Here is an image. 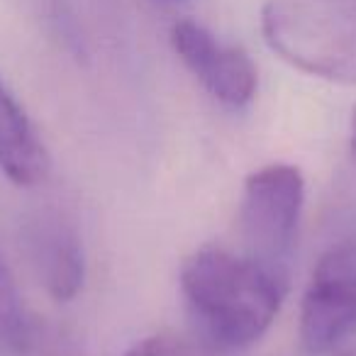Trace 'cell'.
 Instances as JSON below:
<instances>
[{
    "instance_id": "cell-1",
    "label": "cell",
    "mask_w": 356,
    "mask_h": 356,
    "mask_svg": "<svg viewBox=\"0 0 356 356\" xmlns=\"http://www.w3.org/2000/svg\"><path fill=\"white\" fill-rule=\"evenodd\" d=\"M181 291L198 334L218 351H239L268 332L288 293L281 266L200 247L184 261Z\"/></svg>"
},
{
    "instance_id": "cell-2",
    "label": "cell",
    "mask_w": 356,
    "mask_h": 356,
    "mask_svg": "<svg viewBox=\"0 0 356 356\" xmlns=\"http://www.w3.org/2000/svg\"><path fill=\"white\" fill-rule=\"evenodd\" d=\"M261 35L298 71L356 86V8L346 0H268Z\"/></svg>"
},
{
    "instance_id": "cell-3",
    "label": "cell",
    "mask_w": 356,
    "mask_h": 356,
    "mask_svg": "<svg viewBox=\"0 0 356 356\" xmlns=\"http://www.w3.org/2000/svg\"><path fill=\"white\" fill-rule=\"evenodd\" d=\"M305 203V178L291 163H268L249 173L239 203V234L247 254L286 268Z\"/></svg>"
},
{
    "instance_id": "cell-4",
    "label": "cell",
    "mask_w": 356,
    "mask_h": 356,
    "mask_svg": "<svg viewBox=\"0 0 356 356\" xmlns=\"http://www.w3.org/2000/svg\"><path fill=\"white\" fill-rule=\"evenodd\" d=\"M356 332V242L327 249L312 268L300 305V344L330 354Z\"/></svg>"
},
{
    "instance_id": "cell-5",
    "label": "cell",
    "mask_w": 356,
    "mask_h": 356,
    "mask_svg": "<svg viewBox=\"0 0 356 356\" xmlns=\"http://www.w3.org/2000/svg\"><path fill=\"white\" fill-rule=\"evenodd\" d=\"M171 47L215 100L229 108L252 103L257 66L242 47L220 44L215 35L193 20H178L171 27Z\"/></svg>"
},
{
    "instance_id": "cell-6",
    "label": "cell",
    "mask_w": 356,
    "mask_h": 356,
    "mask_svg": "<svg viewBox=\"0 0 356 356\" xmlns=\"http://www.w3.org/2000/svg\"><path fill=\"white\" fill-rule=\"evenodd\" d=\"M27 252L40 281L54 300L69 302L86 278V257L76 229L59 215H42L27 227Z\"/></svg>"
},
{
    "instance_id": "cell-7",
    "label": "cell",
    "mask_w": 356,
    "mask_h": 356,
    "mask_svg": "<svg viewBox=\"0 0 356 356\" xmlns=\"http://www.w3.org/2000/svg\"><path fill=\"white\" fill-rule=\"evenodd\" d=\"M0 171L20 188L40 186L51 171V159L35 122L0 79Z\"/></svg>"
},
{
    "instance_id": "cell-8",
    "label": "cell",
    "mask_w": 356,
    "mask_h": 356,
    "mask_svg": "<svg viewBox=\"0 0 356 356\" xmlns=\"http://www.w3.org/2000/svg\"><path fill=\"white\" fill-rule=\"evenodd\" d=\"M120 356H193V351H191L188 339H184L176 332L161 330L137 339Z\"/></svg>"
},
{
    "instance_id": "cell-9",
    "label": "cell",
    "mask_w": 356,
    "mask_h": 356,
    "mask_svg": "<svg viewBox=\"0 0 356 356\" xmlns=\"http://www.w3.org/2000/svg\"><path fill=\"white\" fill-rule=\"evenodd\" d=\"M351 154H354V161H356V108L351 113Z\"/></svg>"
},
{
    "instance_id": "cell-10",
    "label": "cell",
    "mask_w": 356,
    "mask_h": 356,
    "mask_svg": "<svg viewBox=\"0 0 356 356\" xmlns=\"http://www.w3.org/2000/svg\"><path fill=\"white\" fill-rule=\"evenodd\" d=\"M339 356H356V346H351V349H346V351H341Z\"/></svg>"
},
{
    "instance_id": "cell-11",
    "label": "cell",
    "mask_w": 356,
    "mask_h": 356,
    "mask_svg": "<svg viewBox=\"0 0 356 356\" xmlns=\"http://www.w3.org/2000/svg\"><path fill=\"white\" fill-rule=\"evenodd\" d=\"M346 3H351V6H354V8H356V0H346Z\"/></svg>"
}]
</instances>
